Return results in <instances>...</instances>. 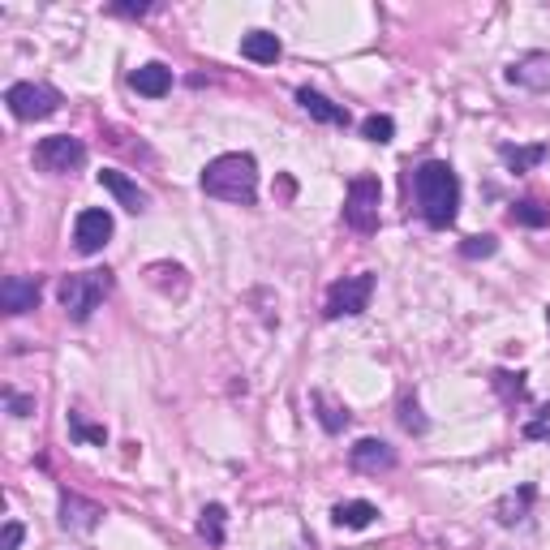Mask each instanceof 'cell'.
Listing matches in <instances>:
<instances>
[{
  "mask_svg": "<svg viewBox=\"0 0 550 550\" xmlns=\"http://www.w3.org/2000/svg\"><path fill=\"white\" fill-rule=\"evenodd\" d=\"M379 202H383L379 181L353 177L349 194H344V224H349L353 233H379Z\"/></svg>",
  "mask_w": 550,
  "mask_h": 550,
  "instance_id": "obj_5",
  "label": "cell"
},
{
  "mask_svg": "<svg viewBox=\"0 0 550 550\" xmlns=\"http://www.w3.org/2000/svg\"><path fill=\"white\" fill-rule=\"evenodd\" d=\"M361 138H370V142H379V147H383V142L396 138V121L387 117V112H374V117L361 121Z\"/></svg>",
  "mask_w": 550,
  "mask_h": 550,
  "instance_id": "obj_24",
  "label": "cell"
},
{
  "mask_svg": "<svg viewBox=\"0 0 550 550\" xmlns=\"http://www.w3.org/2000/svg\"><path fill=\"white\" fill-rule=\"evenodd\" d=\"M112 233H117V224H112V215L104 207H86L78 215V224H74V245H78V254H99L104 245L112 241Z\"/></svg>",
  "mask_w": 550,
  "mask_h": 550,
  "instance_id": "obj_8",
  "label": "cell"
},
{
  "mask_svg": "<svg viewBox=\"0 0 550 550\" xmlns=\"http://www.w3.org/2000/svg\"><path fill=\"white\" fill-rule=\"evenodd\" d=\"M202 194L237 202V207H254V202H258V164H254V155H245V151L215 155L211 164L202 168Z\"/></svg>",
  "mask_w": 550,
  "mask_h": 550,
  "instance_id": "obj_2",
  "label": "cell"
},
{
  "mask_svg": "<svg viewBox=\"0 0 550 550\" xmlns=\"http://www.w3.org/2000/svg\"><path fill=\"white\" fill-rule=\"evenodd\" d=\"M18 546H22V525L18 520H9L5 533H0V550H18Z\"/></svg>",
  "mask_w": 550,
  "mask_h": 550,
  "instance_id": "obj_29",
  "label": "cell"
},
{
  "mask_svg": "<svg viewBox=\"0 0 550 550\" xmlns=\"http://www.w3.org/2000/svg\"><path fill=\"white\" fill-rule=\"evenodd\" d=\"M490 383H495V392L503 396V404H512V409H516V404H525L529 400V387H525V374H512V370H495V374H490Z\"/></svg>",
  "mask_w": 550,
  "mask_h": 550,
  "instance_id": "obj_22",
  "label": "cell"
},
{
  "mask_svg": "<svg viewBox=\"0 0 550 550\" xmlns=\"http://www.w3.org/2000/svg\"><path fill=\"white\" fill-rule=\"evenodd\" d=\"M370 297H374V275L370 271H357V275H344L327 288V318H353V314H366L370 310Z\"/></svg>",
  "mask_w": 550,
  "mask_h": 550,
  "instance_id": "obj_6",
  "label": "cell"
},
{
  "mask_svg": "<svg viewBox=\"0 0 550 550\" xmlns=\"http://www.w3.org/2000/svg\"><path fill=\"white\" fill-rule=\"evenodd\" d=\"M546 155H550V151L542 147V142H538V147H512V142H503V147H499V159H503V164H508L512 172H533Z\"/></svg>",
  "mask_w": 550,
  "mask_h": 550,
  "instance_id": "obj_20",
  "label": "cell"
},
{
  "mask_svg": "<svg viewBox=\"0 0 550 550\" xmlns=\"http://www.w3.org/2000/svg\"><path fill=\"white\" fill-rule=\"evenodd\" d=\"M108 293H112V271H69L56 284V297H61V306L74 323H86Z\"/></svg>",
  "mask_w": 550,
  "mask_h": 550,
  "instance_id": "obj_3",
  "label": "cell"
},
{
  "mask_svg": "<svg viewBox=\"0 0 550 550\" xmlns=\"http://www.w3.org/2000/svg\"><path fill=\"white\" fill-rule=\"evenodd\" d=\"M310 404L318 409V422H323V430H327V434H340L344 426L353 422V417H349V409H344V404H336V400H331L327 392H314V396H310Z\"/></svg>",
  "mask_w": 550,
  "mask_h": 550,
  "instance_id": "obj_19",
  "label": "cell"
},
{
  "mask_svg": "<svg viewBox=\"0 0 550 550\" xmlns=\"http://www.w3.org/2000/svg\"><path fill=\"white\" fill-rule=\"evenodd\" d=\"M413 194H417V211L430 228H452L456 211H460V177L452 164L443 159H426L422 168L413 172Z\"/></svg>",
  "mask_w": 550,
  "mask_h": 550,
  "instance_id": "obj_1",
  "label": "cell"
},
{
  "mask_svg": "<svg viewBox=\"0 0 550 550\" xmlns=\"http://www.w3.org/2000/svg\"><path fill=\"white\" fill-rule=\"evenodd\" d=\"M533 495H538V490L533 486H520V490H512V495H503L499 499V508H495V516H499V525H520V520L529 516V503H533Z\"/></svg>",
  "mask_w": 550,
  "mask_h": 550,
  "instance_id": "obj_18",
  "label": "cell"
},
{
  "mask_svg": "<svg viewBox=\"0 0 550 550\" xmlns=\"http://www.w3.org/2000/svg\"><path fill=\"white\" fill-rule=\"evenodd\" d=\"M5 404L13 417H31L35 413V396H18V392H5Z\"/></svg>",
  "mask_w": 550,
  "mask_h": 550,
  "instance_id": "obj_28",
  "label": "cell"
},
{
  "mask_svg": "<svg viewBox=\"0 0 550 550\" xmlns=\"http://www.w3.org/2000/svg\"><path fill=\"white\" fill-rule=\"evenodd\" d=\"M99 185H104V190L117 198L125 211H134V215H142V211L151 207V194L138 190V181H129L125 172H117V168H104V172H99Z\"/></svg>",
  "mask_w": 550,
  "mask_h": 550,
  "instance_id": "obj_13",
  "label": "cell"
},
{
  "mask_svg": "<svg viewBox=\"0 0 550 550\" xmlns=\"http://www.w3.org/2000/svg\"><path fill=\"white\" fill-rule=\"evenodd\" d=\"M69 430H74V439H82V443H99V447L108 443V430L104 426H86L82 413H69Z\"/></svg>",
  "mask_w": 550,
  "mask_h": 550,
  "instance_id": "obj_26",
  "label": "cell"
},
{
  "mask_svg": "<svg viewBox=\"0 0 550 550\" xmlns=\"http://www.w3.org/2000/svg\"><path fill=\"white\" fill-rule=\"evenodd\" d=\"M349 465L357 473H370V477L392 473L396 469V447L383 443V439H357V447L349 452Z\"/></svg>",
  "mask_w": 550,
  "mask_h": 550,
  "instance_id": "obj_10",
  "label": "cell"
},
{
  "mask_svg": "<svg viewBox=\"0 0 550 550\" xmlns=\"http://www.w3.org/2000/svg\"><path fill=\"white\" fill-rule=\"evenodd\" d=\"M374 516H379V508L366 499H349V503H336V512H331V520H336L340 529H370Z\"/></svg>",
  "mask_w": 550,
  "mask_h": 550,
  "instance_id": "obj_17",
  "label": "cell"
},
{
  "mask_svg": "<svg viewBox=\"0 0 550 550\" xmlns=\"http://www.w3.org/2000/svg\"><path fill=\"white\" fill-rule=\"evenodd\" d=\"M546 323H550V314H546Z\"/></svg>",
  "mask_w": 550,
  "mask_h": 550,
  "instance_id": "obj_31",
  "label": "cell"
},
{
  "mask_svg": "<svg viewBox=\"0 0 550 550\" xmlns=\"http://www.w3.org/2000/svg\"><path fill=\"white\" fill-rule=\"evenodd\" d=\"M495 250H499L495 237H469L465 245H460V254H465V258H490Z\"/></svg>",
  "mask_w": 550,
  "mask_h": 550,
  "instance_id": "obj_27",
  "label": "cell"
},
{
  "mask_svg": "<svg viewBox=\"0 0 550 550\" xmlns=\"http://www.w3.org/2000/svg\"><path fill=\"white\" fill-rule=\"evenodd\" d=\"M297 104L306 108L314 121H323V125H336V129H349V125H353L349 108L336 104V99H327L323 91H314V86H301V91H297Z\"/></svg>",
  "mask_w": 550,
  "mask_h": 550,
  "instance_id": "obj_12",
  "label": "cell"
},
{
  "mask_svg": "<svg viewBox=\"0 0 550 550\" xmlns=\"http://www.w3.org/2000/svg\"><path fill=\"white\" fill-rule=\"evenodd\" d=\"M5 104L18 121H48L61 112V91L48 82H13L5 91Z\"/></svg>",
  "mask_w": 550,
  "mask_h": 550,
  "instance_id": "obj_4",
  "label": "cell"
},
{
  "mask_svg": "<svg viewBox=\"0 0 550 550\" xmlns=\"http://www.w3.org/2000/svg\"><path fill=\"white\" fill-rule=\"evenodd\" d=\"M508 220L520 224V228H546L550 224V207L542 198H520L516 207L508 211Z\"/></svg>",
  "mask_w": 550,
  "mask_h": 550,
  "instance_id": "obj_21",
  "label": "cell"
},
{
  "mask_svg": "<svg viewBox=\"0 0 550 550\" xmlns=\"http://www.w3.org/2000/svg\"><path fill=\"white\" fill-rule=\"evenodd\" d=\"M400 426L409 434H426V426H430L422 417V409H417V396H409V392L400 396Z\"/></svg>",
  "mask_w": 550,
  "mask_h": 550,
  "instance_id": "obj_25",
  "label": "cell"
},
{
  "mask_svg": "<svg viewBox=\"0 0 550 550\" xmlns=\"http://www.w3.org/2000/svg\"><path fill=\"white\" fill-rule=\"evenodd\" d=\"M508 82L525 86V91H550V52H525L520 61H512Z\"/></svg>",
  "mask_w": 550,
  "mask_h": 550,
  "instance_id": "obj_11",
  "label": "cell"
},
{
  "mask_svg": "<svg viewBox=\"0 0 550 550\" xmlns=\"http://www.w3.org/2000/svg\"><path fill=\"white\" fill-rule=\"evenodd\" d=\"M43 297V284L39 275H9L5 284H0V306L5 314H31Z\"/></svg>",
  "mask_w": 550,
  "mask_h": 550,
  "instance_id": "obj_9",
  "label": "cell"
},
{
  "mask_svg": "<svg viewBox=\"0 0 550 550\" xmlns=\"http://www.w3.org/2000/svg\"><path fill=\"white\" fill-rule=\"evenodd\" d=\"M241 56H245V61H254V65H275L284 56V43L275 39L271 31H250L241 39Z\"/></svg>",
  "mask_w": 550,
  "mask_h": 550,
  "instance_id": "obj_16",
  "label": "cell"
},
{
  "mask_svg": "<svg viewBox=\"0 0 550 550\" xmlns=\"http://www.w3.org/2000/svg\"><path fill=\"white\" fill-rule=\"evenodd\" d=\"M224 520H228V512L220 508V503H207L202 508V516H198V533L207 538L211 546H224Z\"/></svg>",
  "mask_w": 550,
  "mask_h": 550,
  "instance_id": "obj_23",
  "label": "cell"
},
{
  "mask_svg": "<svg viewBox=\"0 0 550 550\" xmlns=\"http://www.w3.org/2000/svg\"><path fill=\"white\" fill-rule=\"evenodd\" d=\"M35 164L43 172H52V177H65V172H78L86 164V147L69 134H52L35 147Z\"/></svg>",
  "mask_w": 550,
  "mask_h": 550,
  "instance_id": "obj_7",
  "label": "cell"
},
{
  "mask_svg": "<svg viewBox=\"0 0 550 550\" xmlns=\"http://www.w3.org/2000/svg\"><path fill=\"white\" fill-rule=\"evenodd\" d=\"M129 86H134L138 95H147V99H164V95L172 91V69L159 65V61L138 65L134 74H129Z\"/></svg>",
  "mask_w": 550,
  "mask_h": 550,
  "instance_id": "obj_15",
  "label": "cell"
},
{
  "mask_svg": "<svg viewBox=\"0 0 550 550\" xmlns=\"http://www.w3.org/2000/svg\"><path fill=\"white\" fill-rule=\"evenodd\" d=\"M155 5H112V13H125V18H147Z\"/></svg>",
  "mask_w": 550,
  "mask_h": 550,
  "instance_id": "obj_30",
  "label": "cell"
},
{
  "mask_svg": "<svg viewBox=\"0 0 550 550\" xmlns=\"http://www.w3.org/2000/svg\"><path fill=\"white\" fill-rule=\"evenodd\" d=\"M99 520H104V508L99 503H91V499H82V495H61V525L65 529H78V533H91Z\"/></svg>",
  "mask_w": 550,
  "mask_h": 550,
  "instance_id": "obj_14",
  "label": "cell"
}]
</instances>
